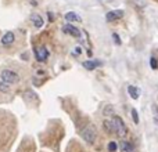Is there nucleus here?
<instances>
[{
    "label": "nucleus",
    "mask_w": 158,
    "mask_h": 152,
    "mask_svg": "<svg viewBox=\"0 0 158 152\" xmlns=\"http://www.w3.org/2000/svg\"><path fill=\"white\" fill-rule=\"evenodd\" d=\"M81 137L87 142V144H94L96 138H97V130L93 125H86L81 130Z\"/></svg>",
    "instance_id": "1"
},
{
    "label": "nucleus",
    "mask_w": 158,
    "mask_h": 152,
    "mask_svg": "<svg viewBox=\"0 0 158 152\" xmlns=\"http://www.w3.org/2000/svg\"><path fill=\"white\" fill-rule=\"evenodd\" d=\"M111 123H112V129H114V134H117L118 137H125L128 133L126 125L123 123V120L119 116H112L111 118Z\"/></svg>",
    "instance_id": "2"
},
{
    "label": "nucleus",
    "mask_w": 158,
    "mask_h": 152,
    "mask_svg": "<svg viewBox=\"0 0 158 152\" xmlns=\"http://www.w3.org/2000/svg\"><path fill=\"white\" fill-rule=\"evenodd\" d=\"M0 79H2L4 83H7L8 86H10V84H17L19 82V76L17 75L15 72L10 71V69H4V71H2Z\"/></svg>",
    "instance_id": "3"
},
{
    "label": "nucleus",
    "mask_w": 158,
    "mask_h": 152,
    "mask_svg": "<svg viewBox=\"0 0 158 152\" xmlns=\"http://www.w3.org/2000/svg\"><path fill=\"white\" fill-rule=\"evenodd\" d=\"M35 54H36V60H38L39 62H44V61L47 60V57H49V51H47V49L44 46H38L36 47Z\"/></svg>",
    "instance_id": "4"
},
{
    "label": "nucleus",
    "mask_w": 158,
    "mask_h": 152,
    "mask_svg": "<svg viewBox=\"0 0 158 152\" xmlns=\"http://www.w3.org/2000/svg\"><path fill=\"white\" fill-rule=\"evenodd\" d=\"M63 30L65 33H68V35L74 36V38H79V36H81V32H79V29H78V28H75L74 25H71V24H67L63 28Z\"/></svg>",
    "instance_id": "5"
},
{
    "label": "nucleus",
    "mask_w": 158,
    "mask_h": 152,
    "mask_svg": "<svg viewBox=\"0 0 158 152\" xmlns=\"http://www.w3.org/2000/svg\"><path fill=\"white\" fill-rule=\"evenodd\" d=\"M123 17V11L122 10H112L110 13H107V19L108 21H118Z\"/></svg>",
    "instance_id": "6"
},
{
    "label": "nucleus",
    "mask_w": 158,
    "mask_h": 152,
    "mask_svg": "<svg viewBox=\"0 0 158 152\" xmlns=\"http://www.w3.org/2000/svg\"><path fill=\"white\" fill-rule=\"evenodd\" d=\"M15 40V35L13 32H6L2 38V44L3 46H8V44H13Z\"/></svg>",
    "instance_id": "7"
},
{
    "label": "nucleus",
    "mask_w": 158,
    "mask_h": 152,
    "mask_svg": "<svg viewBox=\"0 0 158 152\" xmlns=\"http://www.w3.org/2000/svg\"><path fill=\"white\" fill-rule=\"evenodd\" d=\"M119 148L122 152H135V145L131 141H122L119 144Z\"/></svg>",
    "instance_id": "8"
},
{
    "label": "nucleus",
    "mask_w": 158,
    "mask_h": 152,
    "mask_svg": "<svg viewBox=\"0 0 158 152\" xmlns=\"http://www.w3.org/2000/svg\"><path fill=\"white\" fill-rule=\"evenodd\" d=\"M31 22H32L36 28H42L43 24H44L43 18H42L40 15H38V14H32V15H31Z\"/></svg>",
    "instance_id": "9"
},
{
    "label": "nucleus",
    "mask_w": 158,
    "mask_h": 152,
    "mask_svg": "<svg viewBox=\"0 0 158 152\" xmlns=\"http://www.w3.org/2000/svg\"><path fill=\"white\" fill-rule=\"evenodd\" d=\"M98 65H100V61H96V60H89V61H85L83 62V68H86L87 71H93V69H96Z\"/></svg>",
    "instance_id": "10"
},
{
    "label": "nucleus",
    "mask_w": 158,
    "mask_h": 152,
    "mask_svg": "<svg viewBox=\"0 0 158 152\" xmlns=\"http://www.w3.org/2000/svg\"><path fill=\"white\" fill-rule=\"evenodd\" d=\"M64 17H65V19L68 22H81L82 21L81 17H79L77 13H74V11H69V13H67Z\"/></svg>",
    "instance_id": "11"
},
{
    "label": "nucleus",
    "mask_w": 158,
    "mask_h": 152,
    "mask_svg": "<svg viewBox=\"0 0 158 152\" xmlns=\"http://www.w3.org/2000/svg\"><path fill=\"white\" fill-rule=\"evenodd\" d=\"M128 93H129V95H131V98H133V100H137V98H139V89H137V87L129 86Z\"/></svg>",
    "instance_id": "12"
},
{
    "label": "nucleus",
    "mask_w": 158,
    "mask_h": 152,
    "mask_svg": "<svg viewBox=\"0 0 158 152\" xmlns=\"http://www.w3.org/2000/svg\"><path fill=\"white\" fill-rule=\"evenodd\" d=\"M131 2H132V4L139 7V8L146 7V0H131Z\"/></svg>",
    "instance_id": "13"
},
{
    "label": "nucleus",
    "mask_w": 158,
    "mask_h": 152,
    "mask_svg": "<svg viewBox=\"0 0 158 152\" xmlns=\"http://www.w3.org/2000/svg\"><path fill=\"white\" fill-rule=\"evenodd\" d=\"M104 127H106V130L108 131V133H114V129H112V123L111 120H104Z\"/></svg>",
    "instance_id": "14"
},
{
    "label": "nucleus",
    "mask_w": 158,
    "mask_h": 152,
    "mask_svg": "<svg viewBox=\"0 0 158 152\" xmlns=\"http://www.w3.org/2000/svg\"><path fill=\"white\" fill-rule=\"evenodd\" d=\"M132 119H133V122L136 123V125L139 123V115H137V111L135 108L132 109Z\"/></svg>",
    "instance_id": "15"
},
{
    "label": "nucleus",
    "mask_w": 158,
    "mask_h": 152,
    "mask_svg": "<svg viewBox=\"0 0 158 152\" xmlns=\"http://www.w3.org/2000/svg\"><path fill=\"white\" fill-rule=\"evenodd\" d=\"M117 148H118L117 142H114V141L108 142V151H110V152H115V151H117Z\"/></svg>",
    "instance_id": "16"
},
{
    "label": "nucleus",
    "mask_w": 158,
    "mask_h": 152,
    "mask_svg": "<svg viewBox=\"0 0 158 152\" xmlns=\"http://www.w3.org/2000/svg\"><path fill=\"white\" fill-rule=\"evenodd\" d=\"M0 91H4V93L8 91V84L4 83L3 80H0Z\"/></svg>",
    "instance_id": "17"
},
{
    "label": "nucleus",
    "mask_w": 158,
    "mask_h": 152,
    "mask_svg": "<svg viewBox=\"0 0 158 152\" xmlns=\"http://www.w3.org/2000/svg\"><path fill=\"white\" fill-rule=\"evenodd\" d=\"M150 65H151V69H154V71H156V69L158 68V62H157V60H156L154 57L150 60Z\"/></svg>",
    "instance_id": "18"
},
{
    "label": "nucleus",
    "mask_w": 158,
    "mask_h": 152,
    "mask_svg": "<svg viewBox=\"0 0 158 152\" xmlns=\"http://www.w3.org/2000/svg\"><path fill=\"white\" fill-rule=\"evenodd\" d=\"M111 111H114V108H112V105H107L106 106V111H104V115H111Z\"/></svg>",
    "instance_id": "19"
},
{
    "label": "nucleus",
    "mask_w": 158,
    "mask_h": 152,
    "mask_svg": "<svg viewBox=\"0 0 158 152\" xmlns=\"http://www.w3.org/2000/svg\"><path fill=\"white\" fill-rule=\"evenodd\" d=\"M112 36H114V39H115V42H117V43H118V44H119V39H118V36H117V33H114V35H112Z\"/></svg>",
    "instance_id": "20"
},
{
    "label": "nucleus",
    "mask_w": 158,
    "mask_h": 152,
    "mask_svg": "<svg viewBox=\"0 0 158 152\" xmlns=\"http://www.w3.org/2000/svg\"><path fill=\"white\" fill-rule=\"evenodd\" d=\"M75 53H78V54H81V53H82V50H81V47H78V49H77V50H75Z\"/></svg>",
    "instance_id": "21"
}]
</instances>
